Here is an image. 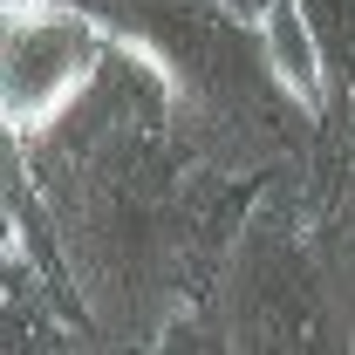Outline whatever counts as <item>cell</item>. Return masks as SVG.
<instances>
[{
    "mask_svg": "<svg viewBox=\"0 0 355 355\" xmlns=\"http://www.w3.org/2000/svg\"><path fill=\"white\" fill-rule=\"evenodd\" d=\"M103 62V21L76 0L7 7V48H0V103L7 130H48Z\"/></svg>",
    "mask_w": 355,
    "mask_h": 355,
    "instance_id": "1",
    "label": "cell"
},
{
    "mask_svg": "<svg viewBox=\"0 0 355 355\" xmlns=\"http://www.w3.org/2000/svg\"><path fill=\"white\" fill-rule=\"evenodd\" d=\"M103 28H116L123 42L178 83V96H232V42H239V14L219 0H76Z\"/></svg>",
    "mask_w": 355,
    "mask_h": 355,
    "instance_id": "2",
    "label": "cell"
},
{
    "mask_svg": "<svg viewBox=\"0 0 355 355\" xmlns=\"http://www.w3.org/2000/svg\"><path fill=\"white\" fill-rule=\"evenodd\" d=\"M253 48H260V69L273 76L280 96H294L301 110L321 103V83L335 62H328V42H321V28L308 21L301 0H266L253 14Z\"/></svg>",
    "mask_w": 355,
    "mask_h": 355,
    "instance_id": "3",
    "label": "cell"
},
{
    "mask_svg": "<svg viewBox=\"0 0 355 355\" xmlns=\"http://www.w3.org/2000/svg\"><path fill=\"white\" fill-rule=\"evenodd\" d=\"M301 7H308V21L321 28V42H328V62L355 89V0H301Z\"/></svg>",
    "mask_w": 355,
    "mask_h": 355,
    "instance_id": "4",
    "label": "cell"
},
{
    "mask_svg": "<svg viewBox=\"0 0 355 355\" xmlns=\"http://www.w3.org/2000/svg\"><path fill=\"white\" fill-rule=\"evenodd\" d=\"M219 7H232V14H260L266 0H219Z\"/></svg>",
    "mask_w": 355,
    "mask_h": 355,
    "instance_id": "5",
    "label": "cell"
},
{
    "mask_svg": "<svg viewBox=\"0 0 355 355\" xmlns=\"http://www.w3.org/2000/svg\"><path fill=\"white\" fill-rule=\"evenodd\" d=\"M7 7H42V0H7Z\"/></svg>",
    "mask_w": 355,
    "mask_h": 355,
    "instance_id": "6",
    "label": "cell"
}]
</instances>
